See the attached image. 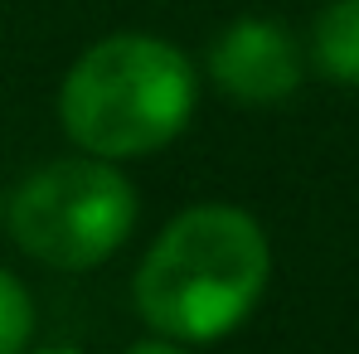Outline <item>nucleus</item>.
<instances>
[{
  "label": "nucleus",
  "instance_id": "obj_1",
  "mask_svg": "<svg viewBox=\"0 0 359 354\" xmlns=\"http://www.w3.org/2000/svg\"><path fill=\"white\" fill-rule=\"evenodd\" d=\"M272 247L252 214L194 204L175 214L136 267V311L180 345H214L238 330L267 287Z\"/></svg>",
  "mask_w": 359,
  "mask_h": 354
},
{
  "label": "nucleus",
  "instance_id": "obj_2",
  "mask_svg": "<svg viewBox=\"0 0 359 354\" xmlns=\"http://www.w3.org/2000/svg\"><path fill=\"white\" fill-rule=\"evenodd\" d=\"M194 112V63L170 39L112 34L68 68L59 121L83 156L126 161L170 146Z\"/></svg>",
  "mask_w": 359,
  "mask_h": 354
},
{
  "label": "nucleus",
  "instance_id": "obj_6",
  "mask_svg": "<svg viewBox=\"0 0 359 354\" xmlns=\"http://www.w3.org/2000/svg\"><path fill=\"white\" fill-rule=\"evenodd\" d=\"M34 335V301L15 272L0 267V354H25Z\"/></svg>",
  "mask_w": 359,
  "mask_h": 354
},
{
  "label": "nucleus",
  "instance_id": "obj_4",
  "mask_svg": "<svg viewBox=\"0 0 359 354\" xmlns=\"http://www.w3.org/2000/svg\"><path fill=\"white\" fill-rule=\"evenodd\" d=\"M209 73L238 102H282L301 83V49L277 20H233L209 49Z\"/></svg>",
  "mask_w": 359,
  "mask_h": 354
},
{
  "label": "nucleus",
  "instance_id": "obj_3",
  "mask_svg": "<svg viewBox=\"0 0 359 354\" xmlns=\"http://www.w3.org/2000/svg\"><path fill=\"white\" fill-rule=\"evenodd\" d=\"M10 238L44 267L88 272L107 262L136 229V189L112 161H54L10 194Z\"/></svg>",
  "mask_w": 359,
  "mask_h": 354
},
{
  "label": "nucleus",
  "instance_id": "obj_7",
  "mask_svg": "<svg viewBox=\"0 0 359 354\" xmlns=\"http://www.w3.org/2000/svg\"><path fill=\"white\" fill-rule=\"evenodd\" d=\"M126 354H184V350H180V345H170V340L161 335V340H141V345H131Z\"/></svg>",
  "mask_w": 359,
  "mask_h": 354
},
{
  "label": "nucleus",
  "instance_id": "obj_5",
  "mask_svg": "<svg viewBox=\"0 0 359 354\" xmlns=\"http://www.w3.org/2000/svg\"><path fill=\"white\" fill-rule=\"evenodd\" d=\"M316 63L335 83H359V0H330L316 20Z\"/></svg>",
  "mask_w": 359,
  "mask_h": 354
},
{
  "label": "nucleus",
  "instance_id": "obj_8",
  "mask_svg": "<svg viewBox=\"0 0 359 354\" xmlns=\"http://www.w3.org/2000/svg\"><path fill=\"white\" fill-rule=\"evenodd\" d=\"M34 354H88V350H73V345H49V350H34Z\"/></svg>",
  "mask_w": 359,
  "mask_h": 354
}]
</instances>
